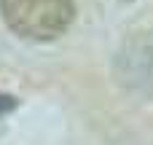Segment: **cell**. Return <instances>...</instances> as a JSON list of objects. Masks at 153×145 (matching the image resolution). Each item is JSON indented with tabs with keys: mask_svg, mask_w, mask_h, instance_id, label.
Returning a JSON list of instances; mask_svg holds the SVG:
<instances>
[{
	"mask_svg": "<svg viewBox=\"0 0 153 145\" xmlns=\"http://www.w3.org/2000/svg\"><path fill=\"white\" fill-rule=\"evenodd\" d=\"M0 13L16 35L30 40H54L70 27L75 0H0Z\"/></svg>",
	"mask_w": 153,
	"mask_h": 145,
	"instance_id": "obj_1",
	"label": "cell"
},
{
	"mask_svg": "<svg viewBox=\"0 0 153 145\" xmlns=\"http://www.w3.org/2000/svg\"><path fill=\"white\" fill-rule=\"evenodd\" d=\"M13 108H16V100H13V97H8V94H0V116L11 113Z\"/></svg>",
	"mask_w": 153,
	"mask_h": 145,
	"instance_id": "obj_2",
	"label": "cell"
}]
</instances>
